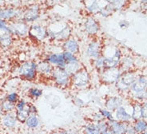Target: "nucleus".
Returning <instances> with one entry per match:
<instances>
[{"label": "nucleus", "mask_w": 147, "mask_h": 134, "mask_svg": "<svg viewBox=\"0 0 147 134\" xmlns=\"http://www.w3.org/2000/svg\"><path fill=\"white\" fill-rule=\"evenodd\" d=\"M90 73L84 66L73 76H71V86L77 90H84L90 86Z\"/></svg>", "instance_id": "obj_1"}, {"label": "nucleus", "mask_w": 147, "mask_h": 134, "mask_svg": "<svg viewBox=\"0 0 147 134\" xmlns=\"http://www.w3.org/2000/svg\"><path fill=\"white\" fill-rule=\"evenodd\" d=\"M18 73L22 79L34 81L38 77L37 62L35 61H26L18 67Z\"/></svg>", "instance_id": "obj_2"}, {"label": "nucleus", "mask_w": 147, "mask_h": 134, "mask_svg": "<svg viewBox=\"0 0 147 134\" xmlns=\"http://www.w3.org/2000/svg\"><path fill=\"white\" fill-rule=\"evenodd\" d=\"M137 76H138V73L134 69L127 71V72H123L121 73L119 80L114 84L116 89L121 93H124V92L126 93L129 91L130 87L134 82Z\"/></svg>", "instance_id": "obj_3"}, {"label": "nucleus", "mask_w": 147, "mask_h": 134, "mask_svg": "<svg viewBox=\"0 0 147 134\" xmlns=\"http://www.w3.org/2000/svg\"><path fill=\"white\" fill-rule=\"evenodd\" d=\"M122 73L119 66L105 69L98 73L99 80L106 85H114L119 80Z\"/></svg>", "instance_id": "obj_4"}, {"label": "nucleus", "mask_w": 147, "mask_h": 134, "mask_svg": "<svg viewBox=\"0 0 147 134\" xmlns=\"http://www.w3.org/2000/svg\"><path fill=\"white\" fill-rule=\"evenodd\" d=\"M51 80L57 86L60 88H68L71 86V76H70L63 68H55L52 73Z\"/></svg>", "instance_id": "obj_5"}, {"label": "nucleus", "mask_w": 147, "mask_h": 134, "mask_svg": "<svg viewBox=\"0 0 147 134\" xmlns=\"http://www.w3.org/2000/svg\"><path fill=\"white\" fill-rule=\"evenodd\" d=\"M102 52L103 46L101 41L94 38H92L86 48V55L90 61L102 56Z\"/></svg>", "instance_id": "obj_6"}, {"label": "nucleus", "mask_w": 147, "mask_h": 134, "mask_svg": "<svg viewBox=\"0 0 147 134\" xmlns=\"http://www.w3.org/2000/svg\"><path fill=\"white\" fill-rule=\"evenodd\" d=\"M48 34H49L48 38H51V39L57 41V42H63L70 38L71 27L68 24H64L58 30L48 29Z\"/></svg>", "instance_id": "obj_7"}, {"label": "nucleus", "mask_w": 147, "mask_h": 134, "mask_svg": "<svg viewBox=\"0 0 147 134\" xmlns=\"http://www.w3.org/2000/svg\"><path fill=\"white\" fill-rule=\"evenodd\" d=\"M30 36L38 42H42L48 38V29L39 24H34L29 28Z\"/></svg>", "instance_id": "obj_8"}, {"label": "nucleus", "mask_w": 147, "mask_h": 134, "mask_svg": "<svg viewBox=\"0 0 147 134\" xmlns=\"http://www.w3.org/2000/svg\"><path fill=\"white\" fill-rule=\"evenodd\" d=\"M83 26L86 34H88L89 36L92 38L97 36V34L99 33V23L93 16H89L86 18L83 23Z\"/></svg>", "instance_id": "obj_9"}, {"label": "nucleus", "mask_w": 147, "mask_h": 134, "mask_svg": "<svg viewBox=\"0 0 147 134\" xmlns=\"http://www.w3.org/2000/svg\"><path fill=\"white\" fill-rule=\"evenodd\" d=\"M11 34H15L17 36L25 37L29 33V27L26 24V22L21 21V22H11L10 25H8Z\"/></svg>", "instance_id": "obj_10"}, {"label": "nucleus", "mask_w": 147, "mask_h": 134, "mask_svg": "<svg viewBox=\"0 0 147 134\" xmlns=\"http://www.w3.org/2000/svg\"><path fill=\"white\" fill-rule=\"evenodd\" d=\"M45 60L51 64L55 68H63L66 64V60L63 56V53H50L46 56Z\"/></svg>", "instance_id": "obj_11"}, {"label": "nucleus", "mask_w": 147, "mask_h": 134, "mask_svg": "<svg viewBox=\"0 0 147 134\" xmlns=\"http://www.w3.org/2000/svg\"><path fill=\"white\" fill-rule=\"evenodd\" d=\"M40 17V9L38 5H32L27 8L24 14L22 15V20L23 22H34Z\"/></svg>", "instance_id": "obj_12"}, {"label": "nucleus", "mask_w": 147, "mask_h": 134, "mask_svg": "<svg viewBox=\"0 0 147 134\" xmlns=\"http://www.w3.org/2000/svg\"><path fill=\"white\" fill-rule=\"evenodd\" d=\"M54 69H55V67L51 64L47 62L45 59L37 62V71H38V74L40 76L51 79Z\"/></svg>", "instance_id": "obj_13"}, {"label": "nucleus", "mask_w": 147, "mask_h": 134, "mask_svg": "<svg viewBox=\"0 0 147 134\" xmlns=\"http://www.w3.org/2000/svg\"><path fill=\"white\" fill-rule=\"evenodd\" d=\"M146 90H147V77L144 74H138L129 91L134 94Z\"/></svg>", "instance_id": "obj_14"}, {"label": "nucleus", "mask_w": 147, "mask_h": 134, "mask_svg": "<svg viewBox=\"0 0 147 134\" xmlns=\"http://www.w3.org/2000/svg\"><path fill=\"white\" fill-rule=\"evenodd\" d=\"M109 129L112 131L114 134H125L126 129L129 125L127 122H120L117 120L113 119L110 121H107Z\"/></svg>", "instance_id": "obj_15"}, {"label": "nucleus", "mask_w": 147, "mask_h": 134, "mask_svg": "<svg viewBox=\"0 0 147 134\" xmlns=\"http://www.w3.org/2000/svg\"><path fill=\"white\" fill-rule=\"evenodd\" d=\"M63 51L70 52L74 55H78L80 52V46L77 40L73 38H70L65 42H63L62 45Z\"/></svg>", "instance_id": "obj_16"}, {"label": "nucleus", "mask_w": 147, "mask_h": 134, "mask_svg": "<svg viewBox=\"0 0 147 134\" xmlns=\"http://www.w3.org/2000/svg\"><path fill=\"white\" fill-rule=\"evenodd\" d=\"M123 100L119 97H110L107 98L105 102V107L106 109L110 110V112H114L116 109L119 107L122 106Z\"/></svg>", "instance_id": "obj_17"}, {"label": "nucleus", "mask_w": 147, "mask_h": 134, "mask_svg": "<svg viewBox=\"0 0 147 134\" xmlns=\"http://www.w3.org/2000/svg\"><path fill=\"white\" fill-rule=\"evenodd\" d=\"M20 15V11L14 8H5L0 9V19L3 20H11L16 18Z\"/></svg>", "instance_id": "obj_18"}, {"label": "nucleus", "mask_w": 147, "mask_h": 134, "mask_svg": "<svg viewBox=\"0 0 147 134\" xmlns=\"http://www.w3.org/2000/svg\"><path fill=\"white\" fill-rule=\"evenodd\" d=\"M135 66V62L131 56H125L122 57L119 64V67L122 72H127L130 70H134Z\"/></svg>", "instance_id": "obj_19"}, {"label": "nucleus", "mask_w": 147, "mask_h": 134, "mask_svg": "<svg viewBox=\"0 0 147 134\" xmlns=\"http://www.w3.org/2000/svg\"><path fill=\"white\" fill-rule=\"evenodd\" d=\"M115 120H117L120 122H127L129 123L132 118H131V114L129 113L123 106L119 107L118 109L114 111V117Z\"/></svg>", "instance_id": "obj_20"}, {"label": "nucleus", "mask_w": 147, "mask_h": 134, "mask_svg": "<svg viewBox=\"0 0 147 134\" xmlns=\"http://www.w3.org/2000/svg\"><path fill=\"white\" fill-rule=\"evenodd\" d=\"M83 67H84V65L82 64V62L81 61H78V62L66 63L64 67V69L70 76H73L74 73H76L78 71H79Z\"/></svg>", "instance_id": "obj_21"}, {"label": "nucleus", "mask_w": 147, "mask_h": 134, "mask_svg": "<svg viewBox=\"0 0 147 134\" xmlns=\"http://www.w3.org/2000/svg\"><path fill=\"white\" fill-rule=\"evenodd\" d=\"M17 118L15 116V113L12 112H7L3 117V124L5 127L8 129H12L16 125Z\"/></svg>", "instance_id": "obj_22"}, {"label": "nucleus", "mask_w": 147, "mask_h": 134, "mask_svg": "<svg viewBox=\"0 0 147 134\" xmlns=\"http://www.w3.org/2000/svg\"><path fill=\"white\" fill-rule=\"evenodd\" d=\"M102 132L100 130L98 123L90 122L85 125L83 129V134H101Z\"/></svg>", "instance_id": "obj_23"}, {"label": "nucleus", "mask_w": 147, "mask_h": 134, "mask_svg": "<svg viewBox=\"0 0 147 134\" xmlns=\"http://www.w3.org/2000/svg\"><path fill=\"white\" fill-rule=\"evenodd\" d=\"M13 43V39L11 34L3 33L0 34V46L3 48H9Z\"/></svg>", "instance_id": "obj_24"}, {"label": "nucleus", "mask_w": 147, "mask_h": 134, "mask_svg": "<svg viewBox=\"0 0 147 134\" xmlns=\"http://www.w3.org/2000/svg\"><path fill=\"white\" fill-rule=\"evenodd\" d=\"M117 11V9H116V7L114 4L107 3L106 6L101 7V10H100L98 14L103 18H107L110 15H112L114 13V11Z\"/></svg>", "instance_id": "obj_25"}, {"label": "nucleus", "mask_w": 147, "mask_h": 134, "mask_svg": "<svg viewBox=\"0 0 147 134\" xmlns=\"http://www.w3.org/2000/svg\"><path fill=\"white\" fill-rule=\"evenodd\" d=\"M131 118L134 121H138L142 118V105L138 102H136L132 105Z\"/></svg>", "instance_id": "obj_26"}, {"label": "nucleus", "mask_w": 147, "mask_h": 134, "mask_svg": "<svg viewBox=\"0 0 147 134\" xmlns=\"http://www.w3.org/2000/svg\"><path fill=\"white\" fill-rule=\"evenodd\" d=\"M133 126L137 132V133H142L144 131L147 130V121L143 118H141L138 121H135Z\"/></svg>", "instance_id": "obj_27"}, {"label": "nucleus", "mask_w": 147, "mask_h": 134, "mask_svg": "<svg viewBox=\"0 0 147 134\" xmlns=\"http://www.w3.org/2000/svg\"><path fill=\"white\" fill-rule=\"evenodd\" d=\"M92 65L94 69H95L98 73H99L102 71L103 69H105V62H104V57L101 56L99 58H96L94 60L92 61Z\"/></svg>", "instance_id": "obj_28"}, {"label": "nucleus", "mask_w": 147, "mask_h": 134, "mask_svg": "<svg viewBox=\"0 0 147 134\" xmlns=\"http://www.w3.org/2000/svg\"><path fill=\"white\" fill-rule=\"evenodd\" d=\"M26 125L30 129H34L38 126L39 125V120L38 117L37 116L36 114H30L27 119L25 121Z\"/></svg>", "instance_id": "obj_29"}, {"label": "nucleus", "mask_w": 147, "mask_h": 134, "mask_svg": "<svg viewBox=\"0 0 147 134\" xmlns=\"http://www.w3.org/2000/svg\"><path fill=\"white\" fill-rule=\"evenodd\" d=\"M86 10L90 15H96V14H98L100 10H101L99 2L98 0H94L86 7Z\"/></svg>", "instance_id": "obj_30"}, {"label": "nucleus", "mask_w": 147, "mask_h": 134, "mask_svg": "<svg viewBox=\"0 0 147 134\" xmlns=\"http://www.w3.org/2000/svg\"><path fill=\"white\" fill-rule=\"evenodd\" d=\"M30 114V113L27 106L24 109L16 110V112H15V116H16L17 121H20V122H25Z\"/></svg>", "instance_id": "obj_31"}, {"label": "nucleus", "mask_w": 147, "mask_h": 134, "mask_svg": "<svg viewBox=\"0 0 147 134\" xmlns=\"http://www.w3.org/2000/svg\"><path fill=\"white\" fill-rule=\"evenodd\" d=\"M104 57V62H105V69H109V68H114V67H118L119 66L120 62L114 59V58L111 57Z\"/></svg>", "instance_id": "obj_32"}, {"label": "nucleus", "mask_w": 147, "mask_h": 134, "mask_svg": "<svg viewBox=\"0 0 147 134\" xmlns=\"http://www.w3.org/2000/svg\"><path fill=\"white\" fill-rule=\"evenodd\" d=\"M63 56H64V58L66 60V63H69V62H75L80 61V59L78 58V55H74L72 53H70V52H66V51H63Z\"/></svg>", "instance_id": "obj_33"}, {"label": "nucleus", "mask_w": 147, "mask_h": 134, "mask_svg": "<svg viewBox=\"0 0 147 134\" xmlns=\"http://www.w3.org/2000/svg\"><path fill=\"white\" fill-rule=\"evenodd\" d=\"M1 106H2V108H3V112H12V111L15 109V103H13V102H9V101H7V100H6V101H4V102L2 103Z\"/></svg>", "instance_id": "obj_34"}, {"label": "nucleus", "mask_w": 147, "mask_h": 134, "mask_svg": "<svg viewBox=\"0 0 147 134\" xmlns=\"http://www.w3.org/2000/svg\"><path fill=\"white\" fill-rule=\"evenodd\" d=\"M28 93H29L30 96L31 98H34V99H37V98H40L41 96L42 95V90L38 89V88H30L29 90H28Z\"/></svg>", "instance_id": "obj_35"}, {"label": "nucleus", "mask_w": 147, "mask_h": 134, "mask_svg": "<svg viewBox=\"0 0 147 134\" xmlns=\"http://www.w3.org/2000/svg\"><path fill=\"white\" fill-rule=\"evenodd\" d=\"M100 112H102L103 117H104V119L106 120V121H110V120L114 119L112 112H110V110H108V109H107L106 108H105V109H101Z\"/></svg>", "instance_id": "obj_36"}, {"label": "nucleus", "mask_w": 147, "mask_h": 134, "mask_svg": "<svg viewBox=\"0 0 147 134\" xmlns=\"http://www.w3.org/2000/svg\"><path fill=\"white\" fill-rule=\"evenodd\" d=\"M91 120L93 122H95V123H98V122H100V121H102L104 119V117H103L102 114V112H100V110L98 112H94L91 116Z\"/></svg>", "instance_id": "obj_37"}, {"label": "nucleus", "mask_w": 147, "mask_h": 134, "mask_svg": "<svg viewBox=\"0 0 147 134\" xmlns=\"http://www.w3.org/2000/svg\"><path fill=\"white\" fill-rule=\"evenodd\" d=\"M134 98H135L138 101H142L147 98V90L143 91V92H140V93H137V94H133Z\"/></svg>", "instance_id": "obj_38"}, {"label": "nucleus", "mask_w": 147, "mask_h": 134, "mask_svg": "<svg viewBox=\"0 0 147 134\" xmlns=\"http://www.w3.org/2000/svg\"><path fill=\"white\" fill-rule=\"evenodd\" d=\"M27 106V104L26 102L24 101V100H18V102H16L15 104V109L16 110H21V109H24Z\"/></svg>", "instance_id": "obj_39"}, {"label": "nucleus", "mask_w": 147, "mask_h": 134, "mask_svg": "<svg viewBox=\"0 0 147 134\" xmlns=\"http://www.w3.org/2000/svg\"><path fill=\"white\" fill-rule=\"evenodd\" d=\"M7 100L9 101V102H13V103H15L18 101V95L17 93H11L10 94H8L7 98Z\"/></svg>", "instance_id": "obj_40"}, {"label": "nucleus", "mask_w": 147, "mask_h": 134, "mask_svg": "<svg viewBox=\"0 0 147 134\" xmlns=\"http://www.w3.org/2000/svg\"><path fill=\"white\" fill-rule=\"evenodd\" d=\"M142 118L147 121V102L142 105Z\"/></svg>", "instance_id": "obj_41"}, {"label": "nucleus", "mask_w": 147, "mask_h": 134, "mask_svg": "<svg viewBox=\"0 0 147 134\" xmlns=\"http://www.w3.org/2000/svg\"><path fill=\"white\" fill-rule=\"evenodd\" d=\"M106 3H111V4H114V6L116 7L117 8V10H118V8H120L121 7V0H104Z\"/></svg>", "instance_id": "obj_42"}, {"label": "nucleus", "mask_w": 147, "mask_h": 134, "mask_svg": "<svg viewBox=\"0 0 147 134\" xmlns=\"http://www.w3.org/2000/svg\"><path fill=\"white\" fill-rule=\"evenodd\" d=\"M118 26H119V27L121 28V29H126V28H128L129 26V23L127 21H125V20H121L118 23Z\"/></svg>", "instance_id": "obj_43"}, {"label": "nucleus", "mask_w": 147, "mask_h": 134, "mask_svg": "<svg viewBox=\"0 0 147 134\" xmlns=\"http://www.w3.org/2000/svg\"><path fill=\"white\" fill-rule=\"evenodd\" d=\"M27 108L29 109V112L30 114H36L37 112V109L35 107V105H27Z\"/></svg>", "instance_id": "obj_44"}, {"label": "nucleus", "mask_w": 147, "mask_h": 134, "mask_svg": "<svg viewBox=\"0 0 147 134\" xmlns=\"http://www.w3.org/2000/svg\"><path fill=\"white\" fill-rule=\"evenodd\" d=\"M125 134H138L137 132L134 129V128L133 125H129L128 127H127V129H126V133Z\"/></svg>", "instance_id": "obj_45"}, {"label": "nucleus", "mask_w": 147, "mask_h": 134, "mask_svg": "<svg viewBox=\"0 0 147 134\" xmlns=\"http://www.w3.org/2000/svg\"><path fill=\"white\" fill-rule=\"evenodd\" d=\"M54 134H71L70 132L66 130H62V131H59V132H56Z\"/></svg>", "instance_id": "obj_46"}, {"label": "nucleus", "mask_w": 147, "mask_h": 134, "mask_svg": "<svg viewBox=\"0 0 147 134\" xmlns=\"http://www.w3.org/2000/svg\"><path fill=\"white\" fill-rule=\"evenodd\" d=\"M101 134H114V133H112V131L111 130H110V129H107V131L103 132V133H102Z\"/></svg>", "instance_id": "obj_47"}, {"label": "nucleus", "mask_w": 147, "mask_h": 134, "mask_svg": "<svg viewBox=\"0 0 147 134\" xmlns=\"http://www.w3.org/2000/svg\"><path fill=\"white\" fill-rule=\"evenodd\" d=\"M142 4L144 5V10H145V11H147V3H142Z\"/></svg>", "instance_id": "obj_48"}, {"label": "nucleus", "mask_w": 147, "mask_h": 134, "mask_svg": "<svg viewBox=\"0 0 147 134\" xmlns=\"http://www.w3.org/2000/svg\"><path fill=\"white\" fill-rule=\"evenodd\" d=\"M3 108H2V106L0 105V115L3 113Z\"/></svg>", "instance_id": "obj_49"}, {"label": "nucleus", "mask_w": 147, "mask_h": 134, "mask_svg": "<svg viewBox=\"0 0 147 134\" xmlns=\"http://www.w3.org/2000/svg\"><path fill=\"white\" fill-rule=\"evenodd\" d=\"M141 134H147V130L144 131V132H142V133Z\"/></svg>", "instance_id": "obj_50"}, {"label": "nucleus", "mask_w": 147, "mask_h": 134, "mask_svg": "<svg viewBox=\"0 0 147 134\" xmlns=\"http://www.w3.org/2000/svg\"><path fill=\"white\" fill-rule=\"evenodd\" d=\"M142 3H147V0H142Z\"/></svg>", "instance_id": "obj_51"}]
</instances>
